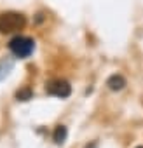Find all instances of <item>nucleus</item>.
Segmentation results:
<instances>
[{"mask_svg": "<svg viewBox=\"0 0 143 148\" xmlns=\"http://www.w3.org/2000/svg\"><path fill=\"white\" fill-rule=\"evenodd\" d=\"M26 25V18L21 12L7 11L0 12V33H16L23 30Z\"/></svg>", "mask_w": 143, "mask_h": 148, "instance_id": "obj_1", "label": "nucleus"}, {"mask_svg": "<svg viewBox=\"0 0 143 148\" xmlns=\"http://www.w3.org/2000/svg\"><path fill=\"white\" fill-rule=\"evenodd\" d=\"M45 91H47L49 94L56 96V98H68L70 92H72V87H70V84H68L66 80H59V79H58V80L49 82L47 87H45Z\"/></svg>", "mask_w": 143, "mask_h": 148, "instance_id": "obj_3", "label": "nucleus"}, {"mask_svg": "<svg viewBox=\"0 0 143 148\" xmlns=\"http://www.w3.org/2000/svg\"><path fill=\"white\" fill-rule=\"evenodd\" d=\"M9 49H11V52L16 58H28L33 52V49H35V42L30 37L18 35V37H14L9 42Z\"/></svg>", "mask_w": 143, "mask_h": 148, "instance_id": "obj_2", "label": "nucleus"}, {"mask_svg": "<svg viewBox=\"0 0 143 148\" xmlns=\"http://www.w3.org/2000/svg\"><path fill=\"white\" fill-rule=\"evenodd\" d=\"M30 98V91L26 89V91H21V92H18V99H21V101H26Z\"/></svg>", "mask_w": 143, "mask_h": 148, "instance_id": "obj_6", "label": "nucleus"}, {"mask_svg": "<svg viewBox=\"0 0 143 148\" xmlns=\"http://www.w3.org/2000/svg\"><path fill=\"white\" fill-rule=\"evenodd\" d=\"M136 148H143V146H136Z\"/></svg>", "mask_w": 143, "mask_h": 148, "instance_id": "obj_7", "label": "nucleus"}, {"mask_svg": "<svg viewBox=\"0 0 143 148\" xmlns=\"http://www.w3.org/2000/svg\"><path fill=\"white\" fill-rule=\"evenodd\" d=\"M107 86H108L112 91H119V89H122V87L126 86V80H124V77H120V75H112V77L107 80Z\"/></svg>", "mask_w": 143, "mask_h": 148, "instance_id": "obj_4", "label": "nucleus"}, {"mask_svg": "<svg viewBox=\"0 0 143 148\" xmlns=\"http://www.w3.org/2000/svg\"><path fill=\"white\" fill-rule=\"evenodd\" d=\"M54 141L56 143H63L65 141V138H66V127L65 125H58L56 127V131H54Z\"/></svg>", "mask_w": 143, "mask_h": 148, "instance_id": "obj_5", "label": "nucleus"}]
</instances>
